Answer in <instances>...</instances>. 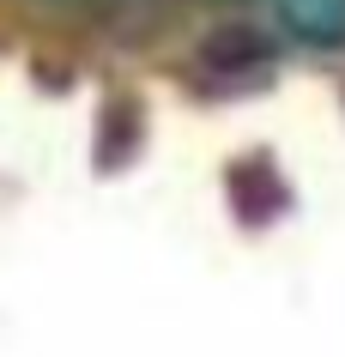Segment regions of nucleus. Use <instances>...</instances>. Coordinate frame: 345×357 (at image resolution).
Instances as JSON below:
<instances>
[{"instance_id": "1", "label": "nucleus", "mask_w": 345, "mask_h": 357, "mask_svg": "<svg viewBox=\"0 0 345 357\" xmlns=\"http://www.w3.org/2000/svg\"><path fill=\"white\" fill-rule=\"evenodd\" d=\"M279 24L297 43L333 49V43H345V0H279Z\"/></svg>"}]
</instances>
